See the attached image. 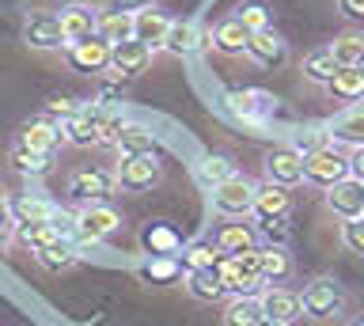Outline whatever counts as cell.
Returning <instances> with one entry per match:
<instances>
[{
  "mask_svg": "<svg viewBox=\"0 0 364 326\" xmlns=\"http://www.w3.org/2000/svg\"><path fill=\"white\" fill-rule=\"evenodd\" d=\"M341 178H349V156L338 144H326L311 156H304V183H311L318 190H330Z\"/></svg>",
  "mask_w": 364,
  "mask_h": 326,
  "instance_id": "cell-1",
  "label": "cell"
},
{
  "mask_svg": "<svg viewBox=\"0 0 364 326\" xmlns=\"http://www.w3.org/2000/svg\"><path fill=\"white\" fill-rule=\"evenodd\" d=\"M353 326H364V315H357V319H353Z\"/></svg>",
  "mask_w": 364,
  "mask_h": 326,
  "instance_id": "cell-50",
  "label": "cell"
},
{
  "mask_svg": "<svg viewBox=\"0 0 364 326\" xmlns=\"http://www.w3.org/2000/svg\"><path fill=\"white\" fill-rule=\"evenodd\" d=\"M11 228V217H8V201H4V194H0V232H8Z\"/></svg>",
  "mask_w": 364,
  "mask_h": 326,
  "instance_id": "cell-47",
  "label": "cell"
},
{
  "mask_svg": "<svg viewBox=\"0 0 364 326\" xmlns=\"http://www.w3.org/2000/svg\"><path fill=\"white\" fill-rule=\"evenodd\" d=\"M213 246L220 254H239V251H250V246H258V232L250 228V224H224L220 232H216Z\"/></svg>",
  "mask_w": 364,
  "mask_h": 326,
  "instance_id": "cell-22",
  "label": "cell"
},
{
  "mask_svg": "<svg viewBox=\"0 0 364 326\" xmlns=\"http://www.w3.org/2000/svg\"><path fill=\"white\" fill-rule=\"evenodd\" d=\"M53 205L46 197H34V194H11L8 197V217L11 224H46V220H53Z\"/></svg>",
  "mask_w": 364,
  "mask_h": 326,
  "instance_id": "cell-18",
  "label": "cell"
},
{
  "mask_svg": "<svg viewBox=\"0 0 364 326\" xmlns=\"http://www.w3.org/2000/svg\"><path fill=\"white\" fill-rule=\"evenodd\" d=\"M148 65H152V50L144 46V42H122V46H110V69L114 76H141Z\"/></svg>",
  "mask_w": 364,
  "mask_h": 326,
  "instance_id": "cell-15",
  "label": "cell"
},
{
  "mask_svg": "<svg viewBox=\"0 0 364 326\" xmlns=\"http://www.w3.org/2000/svg\"><path fill=\"white\" fill-rule=\"evenodd\" d=\"M65 58L76 72H107L110 69V42H102L99 35L87 42H68Z\"/></svg>",
  "mask_w": 364,
  "mask_h": 326,
  "instance_id": "cell-9",
  "label": "cell"
},
{
  "mask_svg": "<svg viewBox=\"0 0 364 326\" xmlns=\"http://www.w3.org/2000/svg\"><path fill=\"white\" fill-rule=\"evenodd\" d=\"M122 228V217L114 212L107 201H95V205H84L76 212V235L73 239H80V243H102L107 235H114Z\"/></svg>",
  "mask_w": 364,
  "mask_h": 326,
  "instance_id": "cell-4",
  "label": "cell"
},
{
  "mask_svg": "<svg viewBox=\"0 0 364 326\" xmlns=\"http://www.w3.org/2000/svg\"><path fill=\"white\" fill-rule=\"evenodd\" d=\"M8 251V232H0V254Z\"/></svg>",
  "mask_w": 364,
  "mask_h": 326,
  "instance_id": "cell-48",
  "label": "cell"
},
{
  "mask_svg": "<svg viewBox=\"0 0 364 326\" xmlns=\"http://www.w3.org/2000/svg\"><path fill=\"white\" fill-rule=\"evenodd\" d=\"M262 224V235L269 239V246H284V239H289V228H284V217L277 220H258Z\"/></svg>",
  "mask_w": 364,
  "mask_h": 326,
  "instance_id": "cell-43",
  "label": "cell"
},
{
  "mask_svg": "<svg viewBox=\"0 0 364 326\" xmlns=\"http://www.w3.org/2000/svg\"><path fill=\"white\" fill-rule=\"evenodd\" d=\"M122 156H148L156 152V137L148 126H136V121H125L122 133H118V144H114Z\"/></svg>",
  "mask_w": 364,
  "mask_h": 326,
  "instance_id": "cell-27",
  "label": "cell"
},
{
  "mask_svg": "<svg viewBox=\"0 0 364 326\" xmlns=\"http://www.w3.org/2000/svg\"><path fill=\"white\" fill-rule=\"evenodd\" d=\"M235 19H239V23H243V27L250 31V35H258V31H266V27H269V12H266L262 4H247V8H243V12H239Z\"/></svg>",
  "mask_w": 364,
  "mask_h": 326,
  "instance_id": "cell-40",
  "label": "cell"
},
{
  "mask_svg": "<svg viewBox=\"0 0 364 326\" xmlns=\"http://www.w3.org/2000/svg\"><path fill=\"white\" fill-rule=\"evenodd\" d=\"M326 144H334L330 141V129L323 126V129H304L300 137H296V152L300 156H311V152H318V148H326Z\"/></svg>",
  "mask_w": 364,
  "mask_h": 326,
  "instance_id": "cell-38",
  "label": "cell"
},
{
  "mask_svg": "<svg viewBox=\"0 0 364 326\" xmlns=\"http://www.w3.org/2000/svg\"><path fill=\"white\" fill-rule=\"evenodd\" d=\"M341 69V65L334 61V53H330V46H323V50H311V53H307V58H304V76H307V80H311V84H330V76H334Z\"/></svg>",
  "mask_w": 364,
  "mask_h": 326,
  "instance_id": "cell-33",
  "label": "cell"
},
{
  "mask_svg": "<svg viewBox=\"0 0 364 326\" xmlns=\"http://www.w3.org/2000/svg\"><path fill=\"white\" fill-rule=\"evenodd\" d=\"M247 42H250V31L239 23V19H224V23L213 31V50L228 53V58H239V53H247Z\"/></svg>",
  "mask_w": 364,
  "mask_h": 326,
  "instance_id": "cell-24",
  "label": "cell"
},
{
  "mask_svg": "<svg viewBox=\"0 0 364 326\" xmlns=\"http://www.w3.org/2000/svg\"><path fill=\"white\" fill-rule=\"evenodd\" d=\"M262 311H266V319L273 322H296V319H304V303H300V292H292V288H281V285H269V288H262Z\"/></svg>",
  "mask_w": 364,
  "mask_h": 326,
  "instance_id": "cell-11",
  "label": "cell"
},
{
  "mask_svg": "<svg viewBox=\"0 0 364 326\" xmlns=\"http://www.w3.org/2000/svg\"><path fill=\"white\" fill-rule=\"evenodd\" d=\"M224 103H228V110H232L235 118L262 121V118H266V110L277 103V99H269L266 92H250V87H232V92L224 95Z\"/></svg>",
  "mask_w": 364,
  "mask_h": 326,
  "instance_id": "cell-16",
  "label": "cell"
},
{
  "mask_svg": "<svg viewBox=\"0 0 364 326\" xmlns=\"http://www.w3.org/2000/svg\"><path fill=\"white\" fill-rule=\"evenodd\" d=\"M326 92L338 99V103H357V99H364V76L360 69H338L334 76H330Z\"/></svg>",
  "mask_w": 364,
  "mask_h": 326,
  "instance_id": "cell-30",
  "label": "cell"
},
{
  "mask_svg": "<svg viewBox=\"0 0 364 326\" xmlns=\"http://www.w3.org/2000/svg\"><path fill=\"white\" fill-rule=\"evenodd\" d=\"M341 8H346V16L364 19V0H341Z\"/></svg>",
  "mask_w": 364,
  "mask_h": 326,
  "instance_id": "cell-46",
  "label": "cell"
},
{
  "mask_svg": "<svg viewBox=\"0 0 364 326\" xmlns=\"http://www.w3.org/2000/svg\"><path fill=\"white\" fill-rule=\"evenodd\" d=\"M8 163L16 167L19 175H31V178H38V175L50 171V156L34 152V148H27V144H19V141L8 148Z\"/></svg>",
  "mask_w": 364,
  "mask_h": 326,
  "instance_id": "cell-31",
  "label": "cell"
},
{
  "mask_svg": "<svg viewBox=\"0 0 364 326\" xmlns=\"http://www.w3.org/2000/svg\"><path fill=\"white\" fill-rule=\"evenodd\" d=\"M23 42H27L31 50H61V46H68L65 31H61V19H57L53 12L27 16V23H23Z\"/></svg>",
  "mask_w": 364,
  "mask_h": 326,
  "instance_id": "cell-8",
  "label": "cell"
},
{
  "mask_svg": "<svg viewBox=\"0 0 364 326\" xmlns=\"http://www.w3.org/2000/svg\"><path fill=\"white\" fill-rule=\"evenodd\" d=\"M209 42H213V38H205L193 23H171L164 50L175 53V58H190V53H198L201 46H209Z\"/></svg>",
  "mask_w": 364,
  "mask_h": 326,
  "instance_id": "cell-21",
  "label": "cell"
},
{
  "mask_svg": "<svg viewBox=\"0 0 364 326\" xmlns=\"http://www.w3.org/2000/svg\"><path fill=\"white\" fill-rule=\"evenodd\" d=\"M118 186L122 190H129V194H144V190H152L159 183V160H156V152H148V156H122V163H118Z\"/></svg>",
  "mask_w": 364,
  "mask_h": 326,
  "instance_id": "cell-5",
  "label": "cell"
},
{
  "mask_svg": "<svg viewBox=\"0 0 364 326\" xmlns=\"http://www.w3.org/2000/svg\"><path fill=\"white\" fill-rule=\"evenodd\" d=\"M289 205H292V194L277 183H262L258 194H255V217L258 220H277V217H289Z\"/></svg>",
  "mask_w": 364,
  "mask_h": 326,
  "instance_id": "cell-19",
  "label": "cell"
},
{
  "mask_svg": "<svg viewBox=\"0 0 364 326\" xmlns=\"http://www.w3.org/2000/svg\"><path fill=\"white\" fill-rule=\"evenodd\" d=\"M262 319H266V311H262L258 296H232L224 308V326H258Z\"/></svg>",
  "mask_w": 364,
  "mask_h": 326,
  "instance_id": "cell-26",
  "label": "cell"
},
{
  "mask_svg": "<svg viewBox=\"0 0 364 326\" xmlns=\"http://www.w3.org/2000/svg\"><path fill=\"white\" fill-rule=\"evenodd\" d=\"M141 8H152V0H110V12H141Z\"/></svg>",
  "mask_w": 364,
  "mask_h": 326,
  "instance_id": "cell-44",
  "label": "cell"
},
{
  "mask_svg": "<svg viewBox=\"0 0 364 326\" xmlns=\"http://www.w3.org/2000/svg\"><path fill=\"white\" fill-rule=\"evenodd\" d=\"M61 31H65V42H87L99 35V8L84 4V0H76V4L61 8Z\"/></svg>",
  "mask_w": 364,
  "mask_h": 326,
  "instance_id": "cell-10",
  "label": "cell"
},
{
  "mask_svg": "<svg viewBox=\"0 0 364 326\" xmlns=\"http://www.w3.org/2000/svg\"><path fill=\"white\" fill-rule=\"evenodd\" d=\"M171 23H175V19H167L164 12H156V8H141V12H133V38L144 42L148 50H164Z\"/></svg>",
  "mask_w": 364,
  "mask_h": 326,
  "instance_id": "cell-14",
  "label": "cell"
},
{
  "mask_svg": "<svg viewBox=\"0 0 364 326\" xmlns=\"http://www.w3.org/2000/svg\"><path fill=\"white\" fill-rule=\"evenodd\" d=\"M349 175L364 183V148H353V156H349Z\"/></svg>",
  "mask_w": 364,
  "mask_h": 326,
  "instance_id": "cell-45",
  "label": "cell"
},
{
  "mask_svg": "<svg viewBox=\"0 0 364 326\" xmlns=\"http://www.w3.org/2000/svg\"><path fill=\"white\" fill-rule=\"evenodd\" d=\"M255 194H258V186L250 183V178L232 175L228 183H220L213 190V209L220 212V217L243 220V217H250V209H255Z\"/></svg>",
  "mask_w": 364,
  "mask_h": 326,
  "instance_id": "cell-2",
  "label": "cell"
},
{
  "mask_svg": "<svg viewBox=\"0 0 364 326\" xmlns=\"http://www.w3.org/2000/svg\"><path fill=\"white\" fill-rule=\"evenodd\" d=\"M326 209L334 212L338 220H357L364 217V183L360 178H341L326 190Z\"/></svg>",
  "mask_w": 364,
  "mask_h": 326,
  "instance_id": "cell-7",
  "label": "cell"
},
{
  "mask_svg": "<svg viewBox=\"0 0 364 326\" xmlns=\"http://www.w3.org/2000/svg\"><path fill=\"white\" fill-rule=\"evenodd\" d=\"M266 183H277L284 190L304 183V156L296 148H269L266 152Z\"/></svg>",
  "mask_w": 364,
  "mask_h": 326,
  "instance_id": "cell-12",
  "label": "cell"
},
{
  "mask_svg": "<svg viewBox=\"0 0 364 326\" xmlns=\"http://www.w3.org/2000/svg\"><path fill=\"white\" fill-rule=\"evenodd\" d=\"M178 246H182V239L171 224H152V228H144V251L152 258H175Z\"/></svg>",
  "mask_w": 364,
  "mask_h": 326,
  "instance_id": "cell-29",
  "label": "cell"
},
{
  "mask_svg": "<svg viewBox=\"0 0 364 326\" xmlns=\"http://www.w3.org/2000/svg\"><path fill=\"white\" fill-rule=\"evenodd\" d=\"M300 303H304L307 319H334V315L341 311V303H346V296H341V285L334 277H315V281L304 285Z\"/></svg>",
  "mask_w": 364,
  "mask_h": 326,
  "instance_id": "cell-3",
  "label": "cell"
},
{
  "mask_svg": "<svg viewBox=\"0 0 364 326\" xmlns=\"http://www.w3.org/2000/svg\"><path fill=\"white\" fill-rule=\"evenodd\" d=\"M186 292L198 303H216V300L228 296L224 285H220V277H216V269H190V273H186Z\"/></svg>",
  "mask_w": 364,
  "mask_h": 326,
  "instance_id": "cell-25",
  "label": "cell"
},
{
  "mask_svg": "<svg viewBox=\"0 0 364 326\" xmlns=\"http://www.w3.org/2000/svg\"><path fill=\"white\" fill-rule=\"evenodd\" d=\"M289 277H292V254L284 246H262V281L284 285Z\"/></svg>",
  "mask_w": 364,
  "mask_h": 326,
  "instance_id": "cell-28",
  "label": "cell"
},
{
  "mask_svg": "<svg viewBox=\"0 0 364 326\" xmlns=\"http://www.w3.org/2000/svg\"><path fill=\"white\" fill-rule=\"evenodd\" d=\"M144 277H152V281H175L178 277V262H175V258H152V262L144 266Z\"/></svg>",
  "mask_w": 364,
  "mask_h": 326,
  "instance_id": "cell-41",
  "label": "cell"
},
{
  "mask_svg": "<svg viewBox=\"0 0 364 326\" xmlns=\"http://www.w3.org/2000/svg\"><path fill=\"white\" fill-rule=\"evenodd\" d=\"M258 326H289V322H273V319H262Z\"/></svg>",
  "mask_w": 364,
  "mask_h": 326,
  "instance_id": "cell-49",
  "label": "cell"
},
{
  "mask_svg": "<svg viewBox=\"0 0 364 326\" xmlns=\"http://www.w3.org/2000/svg\"><path fill=\"white\" fill-rule=\"evenodd\" d=\"M216 258H220V251H216L213 243H193L182 251V266H186V273L190 269H213Z\"/></svg>",
  "mask_w": 364,
  "mask_h": 326,
  "instance_id": "cell-37",
  "label": "cell"
},
{
  "mask_svg": "<svg viewBox=\"0 0 364 326\" xmlns=\"http://www.w3.org/2000/svg\"><path fill=\"white\" fill-rule=\"evenodd\" d=\"M19 144H27V148H34V152H42V156L53 160V152L65 144V133H61V126H53L50 118H38V121H31V126H23Z\"/></svg>",
  "mask_w": 364,
  "mask_h": 326,
  "instance_id": "cell-17",
  "label": "cell"
},
{
  "mask_svg": "<svg viewBox=\"0 0 364 326\" xmlns=\"http://www.w3.org/2000/svg\"><path fill=\"white\" fill-rule=\"evenodd\" d=\"M114 186H118V178H114L110 171H76L73 178H68V197L80 201V205H95V201H107L114 194Z\"/></svg>",
  "mask_w": 364,
  "mask_h": 326,
  "instance_id": "cell-6",
  "label": "cell"
},
{
  "mask_svg": "<svg viewBox=\"0 0 364 326\" xmlns=\"http://www.w3.org/2000/svg\"><path fill=\"white\" fill-rule=\"evenodd\" d=\"M99 38L110 42V46L129 42L133 38V12H110V8H99Z\"/></svg>",
  "mask_w": 364,
  "mask_h": 326,
  "instance_id": "cell-23",
  "label": "cell"
},
{
  "mask_svg": "<svg viewBox=\"0 0 364 326\" xmlns=\"http://www.w3.org/2000/svg\"><path fill=\"white\" fill-rule=\"evenodd\" d=\"M247 58L258 61L262 69H281L284 58H289V42H284L273 27H266V31H258V35H250Z\"/></svg>",
  "mask_w": 364,
  "mask_h": 326,
  "instance_id": "cell-13",
  "label": "cell"
},
{
  "mask_svg": "<svg viewBox=\"0 0 364 326\" xmlns=\"http://www.w3.org/2000/svg\"><path fill=\"white\" fill-rule=\"evenodd\" d=\"M34 258H38L42 269L61 273V269L76 266V246H73V239H57V243H50V246H42V251H34Z\"/></svg>",
  "mask_w": 364,
  "mask_h": 326,
  "instance_id": "cell-32",
  "label": "cell"
},
{
  "mask_svg": "<svg viewBox=\"0 0 364 326\" xmlns=\"http://www.w3.org/2000/svg\"><path fill=\"white\" fill-rule=\"evenodd\" d=\"M326 129H330V141H334V144L364 148V107H349L346 114H338Z\"/></svg>",
  "mask_w": 364,
  "mask_h": 326,
  "instance_id": "cell-20",
  "label": "cell"
},
{
  "mask_svg": "<svg viewBox=\"0 0 364 326\" xmlns=\"http://www.w3.org/2000/svg\"><path fill=\"white\" fill-rule=\"evenodd\" d=\"M360 76H364V65H360Z\"/></svg>",
  "mask_w": 364,
  "mask_h": 326,
  "instance_id": "cell-51",
  "label": "cell"
},
{
  "mask_svg": "<svg viewBox=\"0 0 364 326\" xmlns=\"http://www.w3.org/2000/svg\"><path fill=\"white\" fill-rule=\"evenodd\" d=\"M330 53H334V61L341 65V69H360V65H364V35H341V38H334Z\"/></svg>",
  "mask_w": 364,
  "mask_h": 326,
  "instance_id": "cell-35",
  "label": "cell"
},
{
  "mask_svg": "<svg viewBox=\"0 0 364 326\" xmlns=\"http://www.w3.org/2000/svg\"><path fill=\"white\" fill-rule=\"evenodd\" d=\"M76 110H80V103H76V99H65V95H57V99H50V103H46V114H50V121H53V118L68 121Z\"/></svg>",
  "mask_w": 364,
  "mask_h": 326,
  "instance_id": "cell-42",
  "label": "cell"
},
{
  "mask_svg": "<svg viewBox=\"0 0 364 326\" xmlns=\"http://www.w3.org/2000/svg\"><path fill=\"white\" fill-rule=\"evenodd\" d=\"M232 175H235V167H232V160H228V156H205V160L198 163V183L209 186V190H216L220 183H228Z\"/></svg>",
  "mask_w": 364,
  "mask_h": 326,
  "instance_id": "cell-36",
  "label": "cell"
},
{
  "mask_svg": "<svg viewBox=\"0 0 364 326\" xmlns=\"http://www.w3.org/2000/svg\"><path fill=\"white\" fill-rule=\"evenodd\" d=\"M341 243H346V251H353V254L364 258V217L341 220Z\"/></svg>",
  "mask_w": 364,
  "mask_h": 326,
  "instance_id": "cell-39",
  "label": "cell"
},
{
  "mask_svg": "<svg viewBox=\"0 0 364 326\" xmlns=\"http://www.w3.org/2000/svg\"><path fill=\"white\" fill-rule=\"evenodd\" d=\"M16 239H19L23 246H31V251H42V246L65 239V235H61V228H57L53 220H46V224H19V228H16Z\"/></svg>",
  "mask_w": 364,
  "mask_h": 326,
  "instance_id": "cell-34",
  "label": "cell"
}]
</instances>
